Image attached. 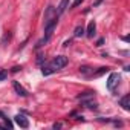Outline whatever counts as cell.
Here are the masks:
<instances>
[{"label": "cell", "mask_w": 130, "mask_h": 130, "mask_svg": "<svg viewBox=\"0 0 130 130\" xmlns=\"http://www.w3.org/2000/svg\"><path fill=\"white\" fill-rule=\"evenodd\" d=\"M57 23H58V15H55V17H52V19H47V20H44V43L49 40V37L52 35V32H54V29H55V26H57ZM41 41V43H43ZM40 43V44H41ZM38 44V46H40Z\"/></svg>", "instance_id": "1"}, {"label": "cell", "mask_w": 130, "mask_h": 130, "mask_svg": "<svg viewBox=\"0 0 130 130\" xmlns=\"http://www.w3.org/2000/svg\"><path fill=\"white\" fill-rule=\"evenodd\" d=\"M68 63H69V60H68L66 55H58V57H55V58L51 61V66H52L55 71H58V69H63L64 66H68Z\"/></svg>", "instance_id": "2"}, {"label": "cell", "mask_w": 130, "mask_h": 130, "mask_svg": "<svg viewBox=\"0 0 130 130\" xmlns=\"http://www.w3.org/2000/svg\"><path fill=\"white\" fill-rule=\"evenodd\" d=\"M119 75L116 74V72H112L110 75H109V78H107V89L109 90H115L116 89V86L119 84Z\"/></svg>", "instance_id": "3"}, {"label": "cell", "mask_w": 130, "mask_h": 130, "mask_svg": "<svg viewBox=\"0 0 130 130\" xmlns=\"http://www.w3.org/2000/svg\"><path fill=\"white\" fill-rule=\"evenodd\" d=\"M14 121H15V124L17 125H20L22 128H28L29 127V119L25 116V115H15V118H14Z\"/></svg>", "instance_id": "4"}, {"label": "cell", "mask_w": 130, "mask_h": 130, "mask_svg": "<svg viewBox=\"0 0 130 130\" xmlns=\"http://www.w3.org/2000/svg\"><path fill=\"white\" fill-rule=\"evenodd\" d=\"M12 86H14V90H15L20 96H28V95H29V93H28V90H26V89L19 83V81H14V83H12Z\"/></svg>", "instance_id": "5"}, {"label": "cell", "mask_w": 130, "mask_h": 130, "mask_svg": "<svg viewBox=\"0 0 130 130\" xmlns=\"http://www.w3.org/2000/svg\"><path fill=\"white\" fill-rule=\"evenodd\" d=\"M119 106H122L124 110H130V95H124L119 100Z\"/></svg>", "instance_id": "6"}, {"label": "cell", "mask_w": 130, "mask_h": 130, "mask_svg": "<svg viewBox=\"0 0 130 130\" xmlns=\"http://www.w3.org/2000/svg\"><path fill=\"white\" fill-rule=\"evenodd\" d=\"M95 29H96V25H95V22H90V23L87 25V29H86L84 32H86V35H87L89 38H92V37L95 35Z\"/></svg>", "instance_id": "7"}, {"label": "cell", "mask_w": 130, "mask_h": 130, "mask_svg": "<svg viewBox=\"0 0 130 130\" xmlns=\"http://www.w3.org/2000/svg\"><path fill=\"white\" fill-rule=\"evenodd\" d=\"M68 8H69V0H61L60 5H58V9H57V14H58V15H60V14H63Z\"/></svg>", "instance_id": "8"}, {"label": "cell", "mask_w": 130, "mask_h": 130, "mask_svg": "<svg viewBox=\"0 0 130 130\" xmlns=\"http://www.w3.org/2000/svg\"><path fill=\"white\" fill-rule=\"evenodd\" d=\"M92 100H93V98H90V100H84V101H81V103H83V104H84V106H86L87 109L96 110V109H98V104H96L95 101H92Z\"/></svg>", "instance_id": "9"}, {"label": "cell", "mask_w": 130, "mask_h": 130, "mask_svg": "<svg viewBox=\"0 0 130 130\" xmlns=\"http://www.w3.org/2000/svg\"><path fill=\"white\" fill-rule=\"evenodd\" d=\"M90 98H93V92H83V93H80V95H78V100H80V101L90 100Z\"/></svg>", "instance_id": "10"}, {"label": "cell", "mask_w": 130, "mask_h": 130, "mask_svg": "<svg viewBox=\"0 0 130 130\" xmlns=\"http://www.w3.org/2000/svg\"><path fill=\"white\" fill-rule=\"evenodd\" d=\"M74 35H75V37H81V35H84V28H83V26H77Z\"/></svg>", "instance_id": "11"}, {"label": "cell", "mask_w": 130, "mask_h": 130, "mask_svg": "<svg viewBox=\"0 0 130 130\" xmlns=\"http://www.w3.org/2000/svg\"><path fill=\"white\" fill-rule=\"evenodd\" d=\"M41 72H43V75H51V74H54V72H55V69H54L52 66H47V68H43V69H41Z\"/></svg>", "instance_id": "12"}, {"label": "cell", "mask_w": 130, "mask_h": 130, "mask_svg": "<svg viewBox=\"0 0 130 130\" xmlns=\"http://www.w3.org/2000/svg\"><path fill=\"white\" fill-rule=\"evenodd\" d=\"M8 78V72L5 69H0V81H5Z\"/></svg>", "instance_id": "13"}, {"label": "cell", "mask_w": 130, "mask_h": 130, "mask_svg": "<svg viewBox=\"0 0 130 130\" xmlns=\"http://www.w3.org/2000/svg\"><path fill=\"white\" fill-rule=\"evenodd\" d=\"M83 2H84V0H75V2H74V3L71 5V9H74V8H77V6H80V5H81Z\"/></svg>", "instance_id": "14"}, {"label": "cell", "mask_w": 130, "mask_h": 130, "mask_svg": "<svg viewBox=\"0 0 130 130\" xmlns=\"http://www.w3.org/2000/svg\"><path fill=\"white\" fill-rule=\"evenodd\" d=\"M104 44V38H100L98 41H96V46H103Z\"/></svg>", "instance_id": "15"}, {"label": "cell", "mask_w": 130, "mask_h": 130, "mask_svg": "<svg viewBox=\"0 0 130 130\" xmlns=\"http://www.w3.org/2000/svg\"><path fill=\"white\" fill-rule=\"evenodd\" d=\"M20 69H22V68H19V66H15V68H14V69H12V71H14V72H19V71H20Z\"/></svg>", "instance_id": "16"}, {"label": "cell", "mask_w": 130, "mask_h": 130, "mask_svg": "<svg viewBox=\"0 0 130 130\" xmlns=\"http://www.w3.org/2000/svg\"><path fill=\"white\" fill-rule=\"evenodd\" d=\"M60 127H61V124H60V122H58V124H54V128H60Z\"/></svg>", "instance_id": "17"}, {"label": "cell", "mask_w": 130, "mask_h": 130, "mask_svg": "<svg viewBox=\"0 0 130 130\" xmlns=\"http://www.w3.org/2000/svg\"><path fill=\"white\" fill-rule=\"evenodd\" d=\"M0 118H3V119H5V118H6V116H5V115H3V113H2V112H0Z\"/></svg>", "instance_id": "18"}]
</instances>
